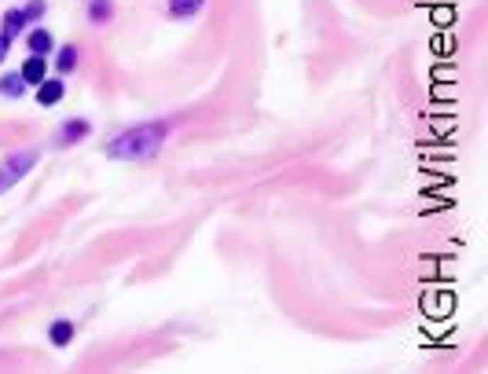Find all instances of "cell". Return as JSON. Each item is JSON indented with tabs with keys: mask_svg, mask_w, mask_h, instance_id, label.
<instances>
[{
	"mask_svg": "<svg viewBox=\"0 0 488 374\" xmlns=\"http://www.w3.org/2000/svg\"><path fill=\"white\" fill-rule=\"evenodd\" d=\"M169 136H173V121H140L118 132L111 143H103V154L114 162H147L165 147Z\"/></svg>",
	"mask_w": 488,
	"mask_h": 374,
	"instance_id": "6da1fadb",
	"label": "cell"
},
{
	"mask_svg": "<svg viewBox=\"0 0 488 374\" xmlns=\"http://www.w3.org/2000/svg\"><path fill=\"white\" fill-rule=\"evenodd\" d=\"M40 162V150L37 147H26V150H15V154H8L4 162H0V194H4L11 184H18L23 176L33 169Z\"/></svg>",
	"mask_w": 488,
	"mask_h": 374,
	"instance_id": "7a4b0ae2",
	"label": "cell"
},
{
	"mask_svg": "<svg viewBox=\"0 0 488 374\" xmlns=\"http://www.w3.org/2000/svg\"><path fill=\"white\" fill-rule=\"evenodd\" d=\"M45 11H48V8H45V0H30V4H23V8H8L4 18H0V33H8V37L15 40L18 33L30 26L33 18H40Z\"/></svg>",
	"mask_w": 488,
	"mask_h": 374,
	"instance_id": "3957f363",
	"label": "cell"
},
{
	"mask_svg": "<svg viewBox=\"0 0 488 374\" xmlns=\"http://www.w3.org/2000/svg\"><path fill=\"white\" fill-rule=\"evenodd\" d=\"M89 136H92V121L89 118H67L55 128V147H74V143H84Z\"/></svg>",
	"mask_w": 488,
	"mask_h": 374,
	"instance_id": "277c9868",
	"label": "cell"
},
{
	"mask_svg": "<svg viewBox=\"0 0 488 374\" xmlns=\"http://www.w3.org/2000/svg\"><path fill=\"white\" fill-rule=\"evenodd\" d=\"M62 96H67V84L62 77H45L37 84V106H55Z\"/></svg>",
	"mask_w": 488,
	"mask_h": 374,
	"instance_id": "5b68a950",
	"label": "cell"
},
{
	"mask_svg": "<svg viewBox=\"0 0 488 374\" xmlns=\"http://www.w3.org/2000/svg\"><path fill=\"white\" fill-rule=\"evenodd\" d=\"M18 74H23V81L26 84H40V81H45L48 77V62H45V55H30L26 62H23V70H18Z\"/></svg>",
	"mask_w": 488,
	"mask_h": 374,
	"instance_id": "8992f818",
	"label": "cell"
},
{
	"mask_svg": "<svg viewBox=\"0 0 488 374\" xmlns=\"http://www.w3.org/2000/svg\"><path fill=\"white\" fill-rule=\"evenodd\" d=\"M26 48H30V55H48V52L55 48V37H52L45 26H37V30H30V37H26Z\"/></svg>",
	"mask_w": 488,
	"mask_h": 374,
	"instance_id": "52a82bcc",
	"label": "cell"
},
{
	"mask_svg": "<svg viewBox=\"0 0 488 374\" xmlns=\"http://www.w3.org/2000/svg\"><path fill=\"white\" fill-rule=\"evenodd\" d=\"M48 341H52L55 348H67V345L74 341V323H70V319H55V323L48 326Z\"/></svg>",
	"mask_w": 488,
	"mask_h": 374,
	"instance_id": "ba28073f",
	"label": "cell"
},
{
	"mask_svg": "<svg viewBox=\"0 0 488 374\" xmlns=\"http://www.w3.org/2000/svg\"><path fill=\"white\" fill-rule=\"evenodd\" d=\"M26 81H23V74H4V77H0V96H4V99H23L26 96Z\"/></svg>",
	"mask_w": 488,
	"mask_h": 374,
	"instance_id": "9c48e42d",
	"label": "cell"
},
{
	"mask_svg": "<svg viewBox=\"0 0 488 374\" xmlns=\"http://www.w3.org/2000/svg\"><path fill=\"white\" fill-rule=\"evenodd\" d=\"M206 0H169V18H195Z\"/></svg>",
	"mask_w": 488,
	"mask_h": 374,
	"instance_id": "30bf717a",
	"label": "cell"
},
{
	"mask_svg": "<svg viewBox=\"0 0 488 374\" xmlns=\"http://www.w3.org/2000/svg\"><path fill=\"white\" fill-rule=\"evenodd\" d=\"M55 70L59 74H74L77 70V44H62L55 52Z\"/></svg>",
	"mask_w": 488,
	"mask_h": 374,
	"instance_id": "8fae6325",
	"label": "cell"
},
{
	"mask_svg": "<svg viewBox=\"0 0 488 374\" xmlns=\"http://www.w3.org/2000/svg\"><path fill=\"white\" fill-rule=\"evenodd\" d=\"M111 15H114V0H92V4H89V18L96 22V26L111 22Z\"/></svg>",
	"mask_w": 488,
	"mask_h": 374,
	"instance_id": "7c38bea8",
	"label": "cell"
},
{
	"mask_svg": "<svg viewBox=\"0 0 488 374\" xmlns=\"http://www.w3.org/2000/svg\"><path fill=\"white\" fill-rule=\"evenodd\" d=\"M8 52H11V37H8V33H0V62L8 59Z\"/></svg>",
	"mask_w": 488,
	"mask_h": 374,
	"instance_id": "4fadbf2b",
	"label": "cell"
}]
</instances>
